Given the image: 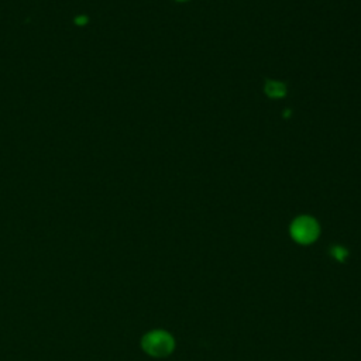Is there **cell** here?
<instances>
[{
    "label": "cell",
    "mask_w": 361,
    "mask_h": 361,
    "mask_svg": "<svg viewBox=\"0 0 361 361\" xmlns=\"http://www.w3.org/2000/svg\"><path fill=\"white\" fill-rule=\"evenodd\" d=\"M144 350L154 357H165L175 347L173 338L165 331H152L142 341Z\"/></svg>",
    "instance_id": "1"
},
{
    "label": "cell",
    "mask_w": 361,
    "mask_h": 361,
    "mask_svg": "<svg viewBox=\"0 0 361 361\" xmlns=\"http://www.w3.org/2000/svg\"><path fill=\"white\" fill-rule=\"evenodd\" d=\"M292 237L300 244H310L319 235V226L317 223L307 216L298 217L290 226Z\"/></svg>",
    "instance_id": "2"
},
{
    "label": "cell",
    "mask_w": 361,
    "mask_h": 361,
    "mask_svg": "<svg viewBox=\"0 0 361 361\" xmlns=\"http://www.w3.org/2000/svg\"><path fill=\"white\" fill-rule=\"evenodd\" d=\"M265 92L271 97H282L285 94V86L279 82H267Z\"/></svg>",
    "instance_id": "3"
},
{
    "label": "cell",
    "mask_w": 361,
    "mask_h": 361,
    "mask_svg": "<svg viewBox=\"0 0 361 361\" xmlns=\"http://www.w3.org/2000/svg\"><path fill=\"white\" fill-rule=\"evenodd\" d=\"M334 255L337 257V259L341 261V259L345 257V251L341 250V248H334Z\"/></svg>",
    "instance_id": "4"
}]
</instances>
